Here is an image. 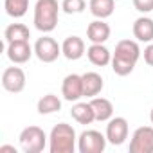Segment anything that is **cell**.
<instances>
[{
  "label": "cell",
  "mask_w": 153,
  "mask_h": 153,
  "mask_svg": "<svg viewBox=\"0 0 153 153\" xmlns=\"http://www.w3.org/2000/svg\"><path fill=\"white\" fill-rule=\"evenodd\" d=\"M142 51L135 40H121L115 45V52L112 54V70L117 76H128L133 72Z\"/></svg>",
  "instance_id": "6da1fadb"
},
{
  "label": "cell",
  "mask_w": 153,
  "mask_h": 153,
  "mask_svg": "<svg viewBox=\"0 0 153 153\" xmlns=\"http://www.w3.org/2000/svg\"><path fill=\"white\" fill-rule=\"evenodd\" d=\"M59 9L61 4H58V0H38L34 6V27L40 33H52L58 25L59 20Z\"/></svg>",
  "instance_id": "7a4b0ae2"
},
{
  "label": "cell",
  "mask_w": 153,
  "mask_h": 153,
  "mask_svg": "<svg viewBox=\"0 0 153 153\" xmlns=\"http://www.w3.org/2000/svg\"><path fill=\"white\" fill-rule=\"evenodd\" d=\"M78 146L76 130L67 123H58L49 133V151L51 153H74Z\"/></svg>",
  "instance_id": "3957f363"
},
{
  "label": "cell",
  "mask_w": 153,
  "mask_h": 153,
  "mask_svg": "<svg viewBox=\"0 0 153 153\" xmlns=\"http://www.w3.org/2000/svg\"><path fill=\"white\" fill-rule=\"evenodd\" d=\"M18 140H20V148L25 153H40L45 149L49 137L40 126H27L20 131Z\"/></svg>",
  "instance_id": "277c9868"
},
{
  "label": "cell",
  "mask_w": 153,
  "mask_h": 153,
  "mask_svg": "<svg viewBox=\"0 0 153 153\" xmlns=\"http://www.w3.org/2000/svg\"><path fill=\"white\" fill-rule=\"evenodd\" d=\"M106 135L97 130H85L78 137V149L79 153H103L106 148Z\"/></svg>",
  "instance_id": "5b68a950"
},
{
  "label": "cell",
  "mask_w": 153,
  "mask_h": 153,
  "mask_svg": "<svg viewBox=\"0 0 153 153\" xmlns=\"http://www.w3.org/2000/svg\"><path fill=\"white\" fill-rule=\"evenodd\" d=\"M61 54H63L61 52V45L51 36H42L34 43V56L40 61H43V63H52Z\"/></svg>",
  "instance_id": "8992f818"
},
{
  "label": "cell",
  "mask_w": 153,
  "mask_h": 153,
  "mask_svg": "<svg viewBox=\"0 0 153 153\" xmlns=\"http://www.w3.org/2000/svg\"><path fill=\"white\" fill-rule=\"evenodd\" d=\"M130 153H153V126H139L133 131Z\"/></svg>",
  "instance_id": "52a82bcc"
},
{
  "label": "cell",
  "mask_w": 153,
  "mask_h": 153,
  "mask_svg": "<svg viewBox=\"0 0 153 153\" xmlns=\"http://www.w3.org/2000/svg\"><path fill=\"white\" fill-rule=\"evenodd\" d=\"M25 83H27L25 72L20 67H7L2 72V87L11 94H20L25 88Z\"/></svg>",
  "instance_id": "ba28073f"
},
{
  "label": "cell",
  "mask_w": 153,
  "mask_h": 153,
  "mask_svg": "<svg viewBox=\"0 0 153 153\" xmlns=\"http://www.w3.org/2000/svg\"><path fill=\"white\" fill-rule=\"evenodd\" d=\"M61 96L65 101L76 103L79 101L83 96V78L79 74H68L65 76V79L61 83Z\"/></svg>",
  "instance_id": "9c48e42d"
},
{
  "label": "cell",
  "mask_w": 153,
  "mask_h": 153,
  "mask_svg": "<svg viewBox=\"0 0 153 153\" xmlns=\"http://www.w3.org/2000/svg\"><path fill=\"white\" fill-rule=\"evenodd\" d=\"M106 140L114 146H121L128 139V121L124 117H112L106 124Z\"/></svg>",
  "instance_id": "30bf717a"
},
{
  "label": "cell",
  "mask_w": 153,
  "mask_h": 153,
  "mask_svg": "<svg viewBox=\"0 0 153 153\" xmlns=\"http://www.w3.org/2000/svg\"><path fill=\"white\" fill-rule=\"evenodd\" d=\"M6 52H7V58H9L11 63L24 65V63H27L33 58L34 47H31L29 42H11V43H7Z\"/></svg>",
  "instance_id": "8fae6325"
},
{
  "label": "cell",
  "mask_w": 153,
  "mask_h": 153,
  "mask_svg": "<svg viewBox=\"0 0 153 153\" xmlns=\"http://www.w3.org/2000/svg\"><path fill=\"white\" fill-rule=\"evenodd\" d=\"M110 33H112V31H110V25H108L105 20L96 18V20L90 22L88 27H87V40H88L90 43H105V42H108Z\"/></svg>",
  "instance_id": "7c38bea8"
},
{
  "label": "cell",
  "mask_w": 153,
  "mask_h": 153,
  "mask_svg": "<svg viewBox=\"0 0 153 153\" xmlns=\"http://www.w3.org/2000/svg\"><path fill=\"white\" fill-rule=\"evenodd\" d=\"M61 52L70 61H76V59L83 58V54H85V42H83V38H79V36H67L63 40V43H61Z\"/></svg>",
  "instance_id": "4fadbf2b"
},
{
  "label": "cell",
  "mask_w": 153,
  "mask_h": 153,
  "mask_svg": "<svg viewBox=\"0 0 153 153\" xmlns=\"http://www.w3.org/2000/svg\"><path fill=\"white\" fill-rule=\"evenodd\" d=\"M133 36L137 42H142V43H151L153 42V18L149 16H139L135 22H133Z\"/></svg>",
  "instance_id": "5bb4252c"
},
{
  "label": "cell",
  "mask_w": 153,
  "mask_h": 153,
  "mask_svg": "<svg viewBox=\"0 0 153 153\" xmlns=\"http://www.w3.org/2000/svg\"><path fill=\"white\" fill-rule=\"evenodd\" d=\"M83 78V96L85 97H96L97 94H101L103 87H105V81L101 78V74L97 72H85L81 74Z\"/></svg>",
  "instance_id": "9a60e30c"
},
{
  "label": "cell",
  "mask_w": 153,
  "mask_h": 153,
  "mask_svg": "<svg viewBox=\"0 0 153 153\" xmlns=\"http://www.w3.org/2000/svg\"><path fill=\"white\" fill-rule=\"evenodd\" d=\"M88 61L96 67H106L112 63V52L105 47V43H92L87 49Z\"/></svg>",
  "instance_id": "2e32d148"
},
{
  "label": "cell",
  "mask_w": 153,
  "mask_h": 153,
  "mask_svg": "<svg viewBox=\"0 0 153 153\" xmlns=\"http://www.w3.org/2000/svg\"><path fill=\"white\" fill-rule=\"evenodd\" d=\"M90 105L94 108V114H96V121L99 123H108L112 117H114V105L110 99L106 97H92L90 99Z\"/></svg>",
  "instance_id": "e0dca14e"
},
{
  "label": "cell",
  "mask_w": 153,
  "mask_h": 153,
  "mask_svg": "<svg viewBox=\"0 0 153 153\" xmlns=\"http://www.w3.org/2000/svg\"><path fill=\"white\" fill-rule=\"evenodd\" d=\"M70 115L76 123H79V124H90L96 121V114H94V108L88 103H79V101H76V105L72 106L70 110Z\"/></svg>",
  "instance_id": "ac0fdd59"
},
{
  "label": "cell",
  "mask_w": 153,
  "mask_h": 153,
  "mask_svg": "<svg viewBox=\"0 0 153 153\" xmlns=\"http://www.w3.org/2000/svg\"><path fill=\"white\" fill-rule=\"evenodd\" d=\"M88 9L96 18H108L114 15L115 9V0H90L88 2Z\"/></svg>",
  "instance_id": "d6986e66"
},
{
  "label": "cell",
  "mask_w": 153,
  "mask_h": 153,
  "mask_svg": "<svg viewBox=\"0 0 153 153\" xmlns=\"http://www.w3.org/2000/svg\"><path fill=\"white\" fill-rule=\"evenodd\" d=\"M4 38H6L7 43H11V42H29L31 31H29V27L24 25V24H11V25L6 27Z\"/></svg>",
  "instance_id": "ffe728a7"
},
{
  "label": "cell",
  "mask_w": 153,
  "mask_h": 153,
  "mask_svg": "<svg viewBox=\"0 0 153 153\" xmlns=\"http://www.w3.org/2000/svg\"><path fill=\"white\" fill-rule=\"evenodd\" d=\"M36 110L38 114L42 115H51V114H56L61 110V99L56 96V94H45L43 97H40L38 105H36Z\"/></svg>",
  "instance_id": "44dd1931"
},
{
  "label": "cell",
  "mask_w": 153,
  "mask_h": 153,
  "mask_svg": "<svg viewBox=\"0 0 153 153\" xmlns=\"http://www.w3.org/2000/svg\"><path fill=\"white\" fill-rule=\"evenodd\" d=\"M4 7L11 18H22L29 9V0H6Z\"/></svg>",
  "instance_id": "7402d4cb"
},
{
  "label": "cell",
  "mask_w": 153,
  "mask_h": 153,
  "mask_svg": "<svg viewBox=\"0 0 153 153\" xmlns=\"http://www.w3.org/2000/svg\"><path fill=\"white\" fill-rule=\"evenodd\" d=\"M85 7H87V2H85V0H63V2H61V11L67 13V15L83 13Z\"/></svg>",
  "instance_id": "603a6c76"
},
{
  "label": "cell",
  "mask_w": 153,
  "mask_h": 153,
  "mask_svg": "<svg viewBox=\"0 0 153 153\" xmlns=\"http://www.w3.org/2000/svg\"><path fill=\"white\" fill-rule=\"evenodd\" d=\"M131 2H133V7L142 15L153 11V0H131Z\"/></svg>",
  "instance_id": "cb8c5ba5"
},
{
  "label": "cell",
  "mask_w": 153,
  "mask_h": 153,
  "mask_svg": "<svg viewBox=\"0 0 153 153\" xmlns=\"http://www.w3.org/2000/svg\"><path fill=\"white\" fill-rule=\"evenodd\" d=\"M142 56H144V61H146L149 67H153V42L146 45V49H144Z\"/></svg>",
  "instance_id": "d4e9b609"
},
{
  "label": "cell",
  "mask_w": 153,
  "mask_h": 153,
  "mask_svg": "<svg viewBox=\"0 0 153 153\" xmlns=\"http://www.w3.org/2000/svg\"><path fill=\"white\" fill-rule=\"evenodd\" d=\"M6 151H11V153H16V149H15V146H7V144H4V146H0V153H6Z\"/></svg>",
  "instance_id": "484cf974"
},
{
  "label": "cell",
  "mask_w": 153,
  "mask_h": 153,
  "mask_svg": "<svg viewBox=\"0 0 153 153\" xmlns=\"http://www.w3.org/2000/svg\"><path fill=\"white\" fill-rule=\"evenodd\" d=\"M149 121H151V124H153V108H151V112H149Z\"/></svg>",
  "instance_id": "4316f807"
}]
</instances>
